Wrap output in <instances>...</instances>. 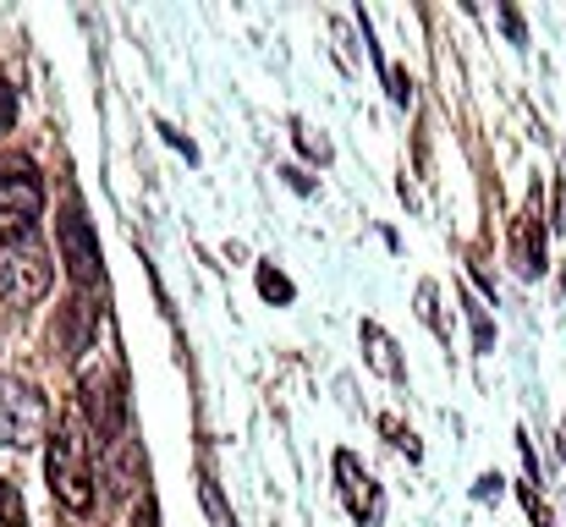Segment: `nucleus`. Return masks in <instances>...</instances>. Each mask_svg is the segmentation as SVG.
<instances>
[{
  "mask_svg": "<svg viewBox=\"0 0 566 527\" xmlns=\"http://www.w3.org/2000/svg\"><path fill=\"white\" fill-rule=\"evenodd\" d=\"M17 127V94H11V83L0 77V133H11Z\"/></svg>",
  "mask_w": 566,
  "mask_h": 527,
  "instance_id": "12",
  "label": "nucleus"
},
{
  "mask_svg": "<svg viewBox=\"0 0 566 527\" xmlns=\"http://www.w3.org/2000/svg\"><path fill=\"white\" fill-rule=\"evenodd\" d=\"M55 247H61V264L72 270L77 286H94L99 281V236H94V225L83 220L77 203L55 220Z\"/></svg>",
  "mask_w": 566,
  "mask_h": 527,
  "instance_id": "5",
  "label": "nucleus"
},
{
  "mask_svg": "<svg viewBox=\"0 0 566 527\" xmlns=\"http://www.w3.org/2000/svg\"><path fill=\"white\" fill-rule=\"evenodd\" d=\"M259 292H264L270 303H292V281H286L281 270H270V264L259 270Z\"/></svg>",
  "mask_w": 566,
  "mask_h": 527,
  "instance_id": "10",
  "label": "nucleus"
},
{
  "mask_svg": "<svg viewBox=\"0 0 566 527\" xmlns=\"http://www.w3.org/2000/svg\"><path fill=\"white\" fill-rule=\"evenodd\" d=\"M0 527H22V500L6 478H0Z\"/></svg>",
  "mask_w": 566,
  "mask_h": 527,
  "instance_id": "11",
  "label": "nucleus"
},
{
  "mask_svg": "<svg viewBox=\"0 0 566 527\" xmlns=\"http://www.w3.org/2000/svg\"><path fill=\"white\" fill-rule=\"evenodd\" d=\"M44 473H50V495L72 517H88L94 512V456H88V440H83V423L77 418H66L61 434L50 440Z\"/></svg>",
  "mask_w": 566,
  "mask_h": 527,
  "instance_id": "1",
  "label": "nucleus"
},
{
  "mask_svg": "<svg viewBox=\"0 0 566 527\" xmlns=\"http://www.w3.org/2000/svg\"><path fill=\"white\" fill-rule=\"evenodd\" d=\"M364 347H369V362H375L385 379H401V373H407V368L396 362V341H390L379 325H364Z\"/></svg>",
  "mask_w": 566,
  "mask_h": 527,
  "instance_id": "9",
  "label": "nucleus"
},
{
  "mask_svg": "<svg viewBox=\"0 0 566 527\" xmlns=\"http://www.w3.org/2000/svg\"><path fill=\"white\" fill-rule=\"evenodd\" d=\"M512 259H517V270H523V275H539V270H545V231L534 225V209H528V214H517Z\"/></svg>",
  "mask_w": 566,
  "mask_h": 527,
  "instance_id": "8",
  "label": "nucleus"
},
{
  "mask_svg": "<svg viewBox=\"0 0 566 527\" xmlns=\"http://www.w3.org/2000/svg\"><path fill=\"white\" fill-rule=\"evenodd\" d=\"M44 440V401L0 373V445H39Z\"/></svg>",
  "mask_w": 566,
  "mask_h": 527,
  "instance_id": "4",
  "label": "nucleus"
},
{
  "mask_svg": "<svg viewBox=\"0 0 566 527\" xmlns=\"http://www.w3.org/2000/svg\"><path fill=\"white\" fill-rule=\"evenodd\" d=\"M83 412H88V423L99 429L105 445L122 440V396L105 373H83Z\"/></svg>",
  "mask_w": 566,
  "mask_h": 527,
  "instance_id": "6",
  "label": "nucleus"
},
{
  "mask_svg": "<svg viewBox=\"0 0 566 527\" xmlns=\"http://www.w3.org/2000/svg\"><path fill=\"white\" fill-rule=\"evenodd\" d=\"M562 445H566V434H562Z\"/></svg>",
  "mask_w": 566,
  "mask_h": 527,
  "instance_id": "13",
  "label": "nucleus"
},
{
  "mask_svg": "<svg viewBox=\"0 0 566 527\" xmlns=\"http://www.w3.org/2000/svg\"><path fill=\"white\" fill-rule=\"evenodd\" d=\"M50 281H55V275H50V259H44L33 242L0 253V297H6V303L33 308V303L50 297Z\"/></svg>",
  "mask_w": 566,
  "mask_h": 527,
  "instance_id": "3",
  "label": "nucleus"
},
{
  "mask_svg": "<svg viewBox=\"0 0 566 527\" xmlns=\"http://www.w3.org/2000/svg\"><path fill=\"white\" fill-rule=\"evenodd\" d=\"M336 473H342V495H347V506H353V517L364 527H375L379 523V489H375V478L358 467V456H336Z\"/></svg>",
  "mask_w": 566,
  "mask_h": 527,
  "instance_id": "7",
  "label": "nucleus"
},
{
  "mask_svg": "<svg viewBox=\"0 0 566 527\" xmlns=\"http://www.w3.org/2000/svg\"><path fill=\"white\" fill-rule=\"evenodd\" d=\"M44 214V187L28 160H0V247L33 242V225Z\"/></svg>",
  "mask_w": 566,
  "mask_h": 527,
  "instance_id": "2",
  "label": "nucleus"
}]
</instances>
